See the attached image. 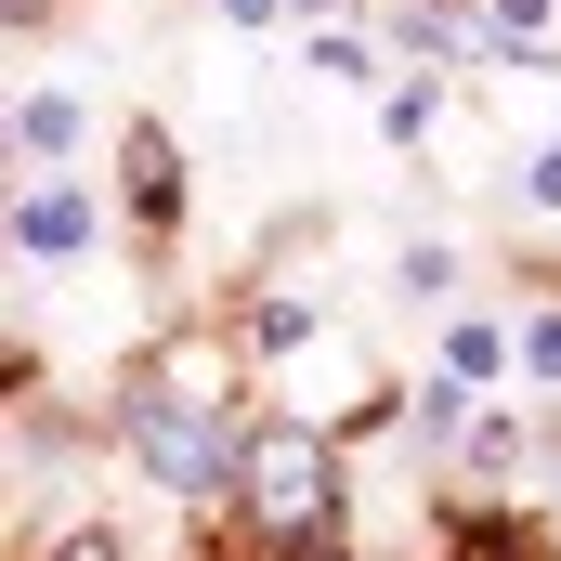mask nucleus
Masks as SVG:
<instances>
[{"label": "nucleus", "instance_id": "nucleus-2", "mask_svg": "<svg viewBox=\"0 0 561 561\" xmlns=\"http://www.w3.org/2000/svg\"><path fill=\"white\" fill-rule=\"evenodd\" d=\"M131 457L157 496H222L236 483V431L209 405H183V392H131Z\"/></svg>", "mask_w": 561, "mask_h": 561}, {"label": "nucleus", "instance_id": "nucleus-12", "mask_svg": "<svg viewBox=\"0 0 561 561\" xmlns=\"http://www.w3.org/2000/svg\"><path fill=\"white\" fill-rule=\"evenodd\" d=\"M222 13H236V26H275V0H222Z\"/></svg>", "mask_w": 561, "mask_h": 561}, {"label": "nucleus", "instance_id": "nucleus-6", "mask_svg": "<svg viewBox=\"0 0 561 561\" xmlns=\"http://www.w3.org/2000/svg\"><path fill=\"white\" fill-rule=\"evenodd\" d=\"M444 379H470V392L510 379V340H496V327H457V340H444Z\"/></svg>", "mask_w": 561, "mask_h": 561}, {"label": "nucleus", "instance_id": "nucleus-1", "mask_svg": "<svg viewBox=\"0 0 561 561\" xmlns=\"http://www.w3.org/2000/svg\"><path fill=\"white\" fill-rule=\"evenodd\" d=\"M222 496H249V523L313 561L340 536V444L327 431H236V483Z\"/></svg>", "mask_w": 561, "mask_h": 561}, {"label": "nucleus", "instance_id": "nucleus-4", "mask_svg": "<svg viewBox=\"0 0 561 561\" xmlns=\"http://www.w3.org/2000/svg\"><path fill=\"white\" fill-rule=\"evenodd\" d=\"M131 209H144V222H170V209H183V170H170V131H131Z\"/></svg>", "mask_w": 561, "mask_h": 561}, {"label": "nucleus", "instance_id": "nucleus-3", "mask_svg": "<svg viewBox=\"0 0 561 561\" xmlns=\"http://www.w3.org/2000/svg\"><path fill=\"white\" fill-rule=\"evenodd\" d=\"M13 236H26V249H39V262H66V249H79V236H92V209H79V196H66V183H39V196H26V209H13Z\"/></svg>", "mask_w": 561, "mask_h": 561}, {"label": "nucleus", "instance_id": "nucleus-11", "mask_svg": "<svg viewBox=\"0 0 561 561\" xmlns=\"http://www.w3.org/2000/svg\"><path fill=\"white\" fill-rule=\"evenodd\" d=\"M53 561H118V549H105V536H66V549H53Z\"/></svg>", "mask_w": 561, "mask_h": 561}, {"label": "nucleus", "instance_id": "nucleus-8", "mask_svg": "<svg viewBox=\"0 0 561 561\" xmlns=\"http://www.w3.org/2000/svg\"><path fill=\"white\" fill-rule=\"evenodd\" d=\"M470 470H523V431H510V419H470Z\"/></svg>", "mask_w": 561, "mask_h": 561}, {"label": "nucleus", "instance_id": "nucleus-5", "mask_svg": "<svg viewBox=\"0 0 561 561\" xmlns=\"http://www.w3.org/2000/svg\"><path fill=\"white\" fill-rule=\"evenodd\" d=\"M13 144H26V157H66V144H79V105H66V92H26V105H13Z\"/></svg>", "mask_w": 561, "mask_h": 561}, {"label": "nucleus", "instance_id": "nucleus-13", "mask_svg": "<svg viewBox=\"0 0 561 561\" xmlns=\"http://www.w3.org/2000/svg\"><path fill=\"white\" fill-rule=\"evenodd\" d=\"M13 379H26V353H0V405H13Z\"/></svg>", "mask_w": 561, "mask_h": 561}, {"label": "nucleus", "instance_id": "nucleus-7", "mask_svg": "<svg viewBox=\"0 0 561 561\" xmlns=\"http://www.w3.org/2000/svg\"><path fill=\"white\" fill-rule=\"evenodd\" d=\"M392 287H405V300H444V287H457V249H405Z\"/></svg>", "mask_w": 561, "mask_h": 561}, {"label": "nucleus", "instance_id": "nucleus-9", "mask_svg": "<svg viewBox=\"0 0 561 561\" xmlns=\"http://www.w3.org/2000/svg\"><path fill=\"white\" fill-rule=\"evenodd\" d=\"M523 366H536V379H561V313H536V327H523Z\"/></svg>", "mask_w": 561, "mask_h": 561}, {"label": "nucleus", "instance_id": "nucleus-10", "mask_svg": "<svg viewBox=\"0 0 561 561\" xmlns=\"http://www.w3.org/2000/svg\"><path fill=\"white\" fill-rule=\"evenodd\" d=\"M523 209H561V144L536 157V170H523Z\"/></svg>", "mask_w": 561, "mask_h": 561}]
</instances>
